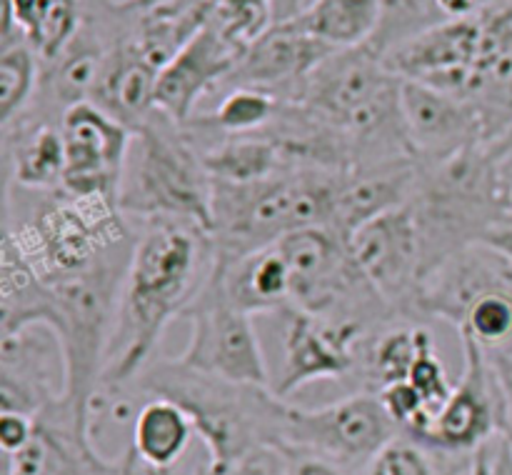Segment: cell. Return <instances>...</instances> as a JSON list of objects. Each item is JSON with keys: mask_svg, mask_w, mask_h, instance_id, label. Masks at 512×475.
<instances>
[{"mask_svg": "<svg viewBox=\"0 0 512 475\" xmlns=\"http://www.w3.org/2000/svg\"><path fill=\"white\" fill-rule=\"evenodd\" d=\"M35 430V420L18 413H0V445L3 453H15L30 440Z\"/></svg>", "mask_w": 512, "mask_h": 475, "instance_id": "29", "label": "cell"}, {"mask_svg": "<svg viewBox=\"0 0 512 475\" xmlns=\"http://www.w3.org/2000/svg\"><path fill=\"white\" fill-rule=\"evenodd\" d=\"M480 245H485V248H490L495 255L503 258V263L508 265V278L512 283V213H505L503 218L485 233L483 243Z\"/></svg>", "mask_w": 512, "mask_h": 475, "instance_id": "30", "label": "cell"}, {"mask_svg": "<svg viewBox=\"0 0 512 475\" xmlns=\"http://www.w3.org/2000/svg\"><path fill=\"white\" fill-rule=\"evenodd\" d=\"M288 463V475H345L340 465L308 453H283Z\"/></svg>", "mask_w": 512, "mask_h": 475, "instance_id": "31", "label": "cell"}, {"mask_svg": "<svg viewBox=\"0 0 512 475\" xmlns=\"http://www.w3.org/2000/svg\"><path fill=\"white\" fill-rule=\"evenodd\" d=\"M183 318L190 320V340L178 358L180 363L230 383L270 388L268 365L253 328V315L228 298L218 268Z\"/></svg>", "mask_w": 512, "mask_h": 475, "instance_id": "6", "label": "cell"}, {"mask_svg": "<svg viewBox=\"0 0 512 475\" xmlns=\"http://www.w3.org/2000/svg\"><path fill=\"white\" fill-rule=\"evenodd\" d=\"M485 353H488V350H485ZM488 358L495 370V378H498L500 395H503V430H500V438H503L512 450V355L488 353Z\"/></svg>", "mask_w": 512, "mask_h": 475, "instance_id": "28", "label": "cell"}, {"mask_svg": "<svg viewBox=\"0 0 512 475\" xmlns=\"http://www.w3.org/2000/svg\"><path fill=\"white\" fill-rule=\"evenodd\" d=\"M483 30L478 13L443 20L385 50L383 60L398 78L415 80L445 93L463 95L468 75L480 58Z\"/></svg>", "mask_w": 512, "mask_h": 475, "instance_id": "14", "label": "cell"}, {"mask_svg": "<svg viewBox=\"0 0 512 475\" xmlns=\"http://www.w3.org/2000/svg\"><path fill=\"white\" fill-rule=\"evenodd\" d=\"M65 168L60 188L73 195L120 200L133 130L93 100L70 105L60 118ZM120 205V203H118Z\"/></svg>", "mask_w": 512, "mask_h": 475, "instance_id": "8", "label": "cell"}, {"mask_svg": "<svg viewBox=\"0 0 512 475\" xmlns=\"http://www.w3.org/2000/svg\"><path fill=\"white\" fill-rule=\"evenodd\" d=\"M443 20L435 0H380V25L370 45L383 55L393 45L433 28Z\"/></svg>", "mask_w": 512, "mask_h": 475, "instance_id": "24", "label": "cell"}, {"mask_svg": "<svg viewBox=\"0 0 512 475\" xmlns=\"http://www.w3.org/2000/svg\"><path fill=\"white\" fill-rule=\"evenodd\" d=\"M193 435V420L178 403L168 398H145L135 413L130 448L153 470L170 473L188 450Z\"/></svg>", "mask_w": 512, "mask_h": 475, "instance_id": "19", "label": "cell"}, {"mask_svg": "<svg viewBox=\"0 0 512 475\" xmlns=\"http://www.w3.org/2000/svg\"><path fill=\"white\" fill-rule=\"evenodd\" d=\"M130 388L178 403L203 438L213 468L233 465L255 450H280L288 400L268 385L230 383L188 368L178 358H155Z\"/></svg>", "mask_w": 512, "mask_h": 475, "instance_id": "2", "label": "cell"}, {"mask_svg": "<svg viewBox=\"0 0 512 475\" xmlns=\"http://www.w3.org/2000/svg\"><path fill=\"white\" fill-rule=\"evenodd\" d=\"M400 435L378 393L345 395L325 408H285L280 453H308L348 468H365L370 458Z\"/></svg>", "mask_w": 512, "mask_h": 475, "instance_id": "5", "label": "cell"}, {"mask_svg": "<svg viewBox=\"0 0 512 475\" xmlns=\"http://www.w3.org/2000/svg\"><path fill=\"white\" fill-rule=\"evenodd\" d=\"M512 285H503L475 300L458 330L473 335L488 353L512 355Z\"/></svg>", "mask_w": 512, "mask_h": 475, "instance_id": "23", "label": "cell"}, {"mask_svg": "<svg viewBox=\"0 0 512 475\" xmlns=\"http://www.w3.org/2000/svg\"><path fill=\"white\" fill-rule=\"evenodd\" d=\"M138 223L95 408H108L158 358L168 325L183 318L215 270L213 238L203 228L163 218Z\"/></svg>", "mask_w": 512, "mask_h": 475, "instance_id": "1", "label": "cell"}, {"mask_svg": "<svg viewBox=\"0 0 512 475\" xmlns=\"http://www.w3.org/2000/svg\"><path fill=\"white\" fill-rule=\"evenodd\" d=\"M108 465L63 403L35 420L23 448L5 453V475H103Z\"/></svg>", "mask_w": 512, "mask_h": 475, "instance_id": "16", "label": "cell"}, {"mask_svg": "<svg viewBox=\"0 0 512 475\" xmlns=\"http://www.w3.org/2000/svg\"><path fill=\"white\" fill-rule=\"evenodd\" d=\"M103 475H168V473L153 470L133 453V448H128L118 460H110V465L103 470Z\"/></svg>", "mask_w": 512, "mask_h": 475, "instance_id": "32", "label": "cell"}, {"mask_svg": "<svg viewBox=\"0 0 512 475\" xmlns=\"http://www.w3.org/2000/svg\"><path fill=\"white\" fill-rule=\"evenodd\" d=\"M465 370L445 400L430 433L418 443L445 453L475 455L500 438L503 430V395L488 353L473 335L460 330Z\"/></svg>", "mask_w": 512, "mask_h": 475, "instance_id": "10", "label": "cell"}, {"mask_svg": "<svg viewBox=\"0 0 512 475\" xmlns=\"http://www.w3.org/2000/svg\"><path fill=\"white\" fill-rule=\"evenodd\" d=\"M350 253L398 318L418 320L425 285V250L413 203L390 208L348 235Z\"/></svg>", "mask_w": 512, "mask_h": 475, "instance_id": "7", "label": "cell"}, {"mask_svg": "<svg viewBox=\"0 0 512 475\" xmlns=\"http://www.w3.org/2000/svg\"><path fill=\"white\" fill-rule=\"evenodd\" d=\"M220 33L248 48L275 23V0H210V18Z\"/></svg>", "mask_w": 512, "mask_h": 475, "instance_id": "25", "label": "cell"}, {"mask_svg": "<svg viewBox=\"0 0 512 475\" xmlns=\"http://www.w3.org/2000/svg\"><path fill=\"white\" fill-rule=\"evenodd\" d=\"M345 170L300 165L248 185L213 180V248L233 260L303 228H333Z\"/></svg>", "mask_w": 512, "mask_h": 475, "instance_id": "3", "label": "cell"}, {"mask_svg": "<svg viewBox=\"0 0 512 475\" xmlns=\"http://www.w3.org/2000/svg\"><path fill=\"white\" fill-rule=\"evenodd\" d=\"M43 60L23 38L0 43V125H8L28 108L40 90Z\"/></svg>", "mask_w": 512, "mask_h": 475, "instance_id": "22", "label": "cell"}, {"mask_svg": "<svg viewBox=\"0 0 512 475\" xmlns=\"http://www.w3.org/2000/svg\"><path fill=\"white\" fill-rule=\"evenodd\" d=\"M133 3L143 5V8H155V5H163V3H170V0H133Z\"/></svg>", "mask_w": 512, "mask_h": 475, "instance_id": "35", "label": "cell"}, {"mask_svg": "<svg viewBox=\"0 0 512 475\" xmlns=\"http://www.w3.org/2000/svg\"><path fill=\"white\" fill-rule=\"evenodd\" d=\"M400 110L420 165H438L470 150L488 148L483 113L460 95L403 80Z\"/></svg>", "mask_w": 512, "mask_h": 475, "instance_id": "12", "label": "cell"}, {"mask_svg": "<svg viewBox=\"0 0 512 475\" xmlns=\"http://www.w3.org/2000/svg\"><path fill=\"white\" fill-rule=\"evenodd\" d=\"M283 100L260 88H228L210 113L193 115L185 128L193 135L210 133L220 138H243L263 133L278 118Z\"/></svg>", "mask_w": 512, "mask_h": 475, "instance_id": "20", "label": "cell"}, {"mask_svg": "<svg viewBox=\"0 0 512 475\" xmlns=\"http://www.w3.org/2000/svg\"><path fill=\"white\" fill-rule=\"evenodd\" d=\"M118 203L130 220H183L213 235V178L185 125L158 110L135 130Z\"/></svg>", "mask_w": 512, "mask_h": 475, "instance_id": "4", "label": "cell"}, {"mask_svg": "<svg viewBox=\"0 0 512 475\" xmlns=\"http://www.w3.org/2000/svg\"><path fill=\"white\" fill-rule=\"evenodd\" d=\"M490 3H498V0H483V5H490Z\"/></svg>", "mask_w": 512, "mask_h": 475, "instance_id": "36", "label": "cell"}, {"mask_svg": "<svg viewBox=\"0 0 512 475\" xmlns=\"http://www.w3.org/2000/svg\"><path fill=\"white\" fill-rule=\"evenodd\" d=\"M215 268L228 298L253 318L278 315L290 308L288 265L275 243L233 260L215 258Z\"/></svg>", "mask_w": 512, "mask_h": 475, "instance_id": "18", "label": "cell"}, {"mask_svg": "<svg viewBox=\"0 0 512 475\" xmlns=\"http://www.w3.org/2000/svg\"><path fill=\"white\" fill-rule=\"evenodd\" d=\"M408 383L423 395L425 405H428V410L433 413V418L440 413V408H443L445 400L450 398V393H453L455 388V385L450 383L448 373H445L443 360H440L438 353H435V345L420 355L418 363H415L413 370H410Z\"/></svg>", "mask_w": 512, "mask_h": 475, "instance_id": "27", "label": "cell"}, {"mask_svg": "<svg viewBox=\"0 0 512 475\" xmlns=\"http://www.w3.org/2000/svg\"><path fill=\"white\" fill-rule=\"evenodd\" d=\"M295 18L333 48H358L380 25V0H313Z\"/></svg>", "mask_w": 512, "mask_h": 475, "instance_id": "21", "label": "cell"}, {"mask_svg": "<svg viewBox=\"0 0 512 475\" xmlns=\"http://www.w3.org/2000/svg\"><path fill=\"white\" fill-rule=\"evenodd\" d=\"M68 393V358L60 335L45 323L0 333V413L38 420Z\"/></svg>", "mask_w": 512, "mask_h": 475, "instance_id": "9", "label": "cell"}, {"mask_svg": "<svg viewBox=\"0 0 512 475\" xmlns=\"http://www.w3.org/2000/svg\"><path fill=\"white\" fill-rule=\"evenodd\" d=\"M488 475H512V450L503 438L495 440Z\"/></svg>", "mask_w": 512, "mask_h": 475, "instance_id": "34", "label": "cell"}, {"mask_svg": "<svg viewBox=\"0 0 512 475\" xmlns=\"http://www.w3.org/2000/svg\"><path fill=\"white\" fill-rule=\"evenodd\" d=\"M360 475H438V468L428 445L400 433L365 463Z\"/></svg>", "mask_w": 512, "mask_h": 475, "instance_id": "26", "label": "cell"}, {"mask_svg": "<svg viewBox=\"0 0 512 475\" xmlns=\"http://www.w3.org/2000/svg\"><path fill=\"white\" fill-rule=\"evenodd\" d=\"M335 50L338 48L310 33L298 18L280 20L243 50L238 65L220 90L243 85L290 100L298 93L300 83Z\"/></svg>", "mask_w": 512, "mask_h": 475, "instance_id": "13", "label": "cell"}, {"mask_svg": "<svg viewBox=\"0 0 512 475\" xmlns=\"http://www.w3.org/2000/svg\"><path fill=\"white\" fill-rule=\"evenodd\" d=\"M5 185L23 190H58L63 183L65 148L60 118L28 105L3 125Z\"/></svg>", "mask_w": 512, "mask_h": 475, "instance_id": "17", "label": "cell"}, {"mask_svg": "<svg viewBox=\"0 0 512 475\" xmlns=\"http://www.w3.org/2000/svg\"><path fill=\"white\" fill-rule=\"evenodd\" d=\"M435 5L445 20H460L478 13L483 8V0H435Z\"/></svg>", "mask_w": 512, "mask_h": 475, "instance_id": "33", "label": "cell"}, {"mask_svg": "<svg viewBox=\"0 0 512 475\" xmlns=\"http://www.w3.org/2000/svg\"><path fill=\"white\" fill-rule=\"evenodd\" d=\"M245 48L225 38L213 23H205L168 63L155 85V108L185 125L205 95L220 90L230 78Z\"/></svg>", "mask_w": 512, "mask_h": 475, "instance_id": "15", "label": "cell"}, {"mask_svg": "<svg viewBox=\"0 0 512 475\" xmlns=\"http://www.w3.org/2000/svg\"><path fill=\"white\" fill-rule=\"evenodd\" d=\"M278 318L283 320V368L273 385L278 398H290L318 380H343L358 373L360 345L370 335L368 328L295 308L283 310Z\"/></svg>", "mask_w": 512, "mask_h": 475, "instance_id": "11", "label": "cell"}]
</instances>
